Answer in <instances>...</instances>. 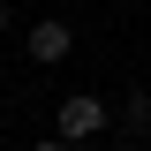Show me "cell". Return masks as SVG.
Instances as JSON below:
<instances>
[{"label":"cell","instance_id":"1","mask_svg":"<svg viewBox=\"0 0 151 151\" xmlns=\"http://www.w3.org/2000/svg\"><path fill=\"white\" fill-rule=\"evenodd\" d=\"M53 129H60V144H91V136H106V98H91V91L60 98V106H53Z\"/></svg>","mask_w":151,"mask_h":151},{"label":"cell","instance_id":"4","mask_svg":"<svg viewBox=\"0 0 151 151\" xmlns=\"http://www.w3.org/2000/svg\"><path fill=\"white\" fill-rule=\"evenodd\" d=\"M30 151H76V144H60V136H53V144H30Z\"/></svg>","mask_w":151,"mask_h":151},{"label":"cell","instance_id":"5","mask_svg":"<svg viewBox=\"0 0 151 151\" xmlns=\"http://www.w3.org/2000/svg\"><path fill=\"white\" fill-rule=\"evenodd\" d=\"M0 30H8V0H0Z\"/></svg>","mask_w":151,"mask_h":151},{"label":"cell","instance_id":"2","mask_svg":"<svg viewBox=\"0 0 151 151\" xmlns=\"http://www.w3.org/2000/svg\"><path fill=\"white\" fill-rule=\"evenodd\" d=\"M23 45H30V60H38V68H60V60L76 53V30L45 15V23H30V38H23Z\"/></svg>","mask_w":151,"mask_h":151},{"label":"cell","instance_id":"3","mask_svg":"<svg viewBox=\"0 0 151 151\" xmlns=\"http://www.w3.org/2000/svg\"><path fill=\"white\" fill-rule=\"evenodd\" d=\"M121 129H129L136 144H151V98H144V91H129V98H121Z\"/></svg>","mask_w":151,"mask_h":151},{"label":"cell","instance_id":"6","mask_svg":"<svg viewBox=\"0 0 151 151\" xmlns=\"http://www.w3.org/2000/svg\"><path fill=\"white\" fill-rule=\"evenodd\" d=\"M121 151H151V144H121Z\"/></svg>","mask_w":151,"mask_h":151}]
</instances>
